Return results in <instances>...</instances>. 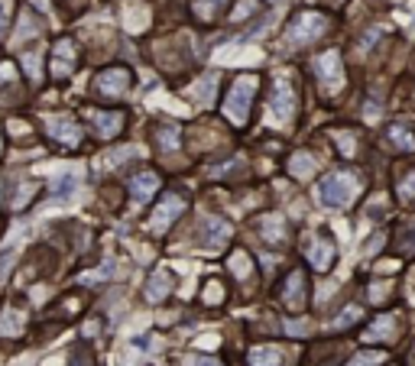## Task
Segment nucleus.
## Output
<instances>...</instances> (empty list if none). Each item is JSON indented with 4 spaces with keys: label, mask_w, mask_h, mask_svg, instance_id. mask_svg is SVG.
Segmentation results:
<instances>
[{
    "label": "nucleus",
    "mask_w": 415,
    "mask_h": 366,
    "mask_svg": "<svg viewBox=\"0 0 415 366\" xmlns=\"http://www.w3.org/2000/svg\"><path fill=\"white\" fill-rule=\"evenodd\" d=\"M36 62H39V52H26L23 55V69H26V75H30V78H39V65H36Z\"/></svg>",
    "instance_id": "obj_35"
},
{
    "label": "nucleus",
    "mask_w": 415,
    "mask_h": 366,
    "mask_svg": "<svg viewBox=\"0 0 415 366\" xmlns=\"http://www.w3.org/2000/svg\"><path fill=\"white\" fill-rule=\"evenodd\" d=\"M396 191H399V198H402V201H415V168H409L406 176L399 178Z\"/></svg>",
    "instance_id": "obj_30"
},
{
    "label": "nucleus",
    "mask_w": 415,
    "mask_h": 366,
    "mask_svg": "<svg viewBox=\"0 0 415 366\" xmlns=\"http://www.w3.org/2000/svg\"><path fill=\"white\" fill-rule=\"evenodd\" d=\"M227 0H195V10H198L201 16H215V10H221Z\"/></svg>",
    "instance_id": "obj_33"
},
{
    "label": "nucleus",
    "mask_w": 415,
    "mask_h": 366,
    "mask_svg": "<svg viewBox=\"0 0 415 366\" xmlns=\"http://www.w3.org/2000/svg\"><path fill=\"white\" fill-rule=\"evenodd\" d=\"M285 334L305 337V334H308V324H305V321H285Z\"/></svg>",
    "instance_id": "obj_38"
},
{
    "label": "nucleus",
    "mask_w": 415,
    "mask_h": 366,
    "mask_svg": "<svg viewBox=\"0 0 415 366\" xmlns=\"http://www.w3.org/2000/svg\"><path fill=\"white\" fill-rule=\"evenodd\" d=\"M254 98H256V78H237L231 84V91L224 98V117L234 123V127H244L246 117H250V107H254Z\"/></svg>",
    "instance_id": "obj_2"
},
{
    "label": "nucleus",
    "mask_w": 415,
    "mask_h": 366,
    "mask_svg": "<svg viewBox=\"0 0 415 366\" xmlns=\"http://www.w3.org/2000/svg\"><path fill=\"white\" fill-rule=\"evenodd\" d=\"M295 107H299L295 88L285 81V78H276V81H273V91H269V120H276L279 127L292 123Z\"/></svg>",
    "instance_id": "obj_5"
},
{
    "label": "nucleus",
    "mask_w": 415,
    "mask_h": 366,
    "mask_svg": "<svg viewBox=\"0 0 415 366\" xmlns=\"http://www.w3.org/2000/svg\"><path fill=\"white\" fill-rule=\"evenodd\" d=\"M383 360H386L383 350H357L344 366H383Z\"/></svg>",
    "instance_id": "obj_25"
},
{
    "label": "nucleus",
    "mask_w": 415,
    "mask_h": 366,
    "mask_svg": "<svg viewBox=\"0 0 415 366\" xmlns=\"http://www.w3.org/2000/svg\"><path fill=\"white\" fill-rule=\"evenodd\" d=\"M156 191H159V176L149 172V168L147 172H137V176L130 178V198L137 201V205H147Z\"/></svg>",
    "instance_id": "obj_16"
},
{
    "label": "nucleus",
    "mask_w": 415,
    "mask_h": 366,
    "mask_svg": "<svg viewBox=\"0 0 415 366\" xmlns=\"http://www.w3.org/2000/svg\"><path fill=\"white\" fill-rule=\"evenodd\" d=\"M231 236H234V227L224 217H201L198 227H195V240L205 250H221L224 244H231Z\"/></svg>",
    "instance_id": "obj_6"
},
{
    "label": "nucleus",
    "mask_w": 415,
    "mask_h": 366,
    "mask_svg": "<svg viewBox=\"0 0 415 366\" xmlns=\"http://www.w3.org/2000/svg\"><path fill=\"white\" fill-rule=\"evenodd\" d=\"M396 250H399L402 256H412L415 253V221H406L399 227V234H396Z\"/></svg>",
    "instance_id": "obj_24"
},
{
    "label": "nucleus",
    "mask_w": 415,
    "mask_h": 366,
    "mask_svg": "<svg viewBox=\"0 0 415 366\" xmlns=\"http://www.w3.org/2000/svg\"><path fill=\"white\" fill-rule=\"evenodd\" d=\"M315 75L322 81V88L328 91H338L341 84H344V69H341V52L338 49H328L324 55L315 59Z\"/></svg>",
    "instance_id": "obj_8"
},
{
    "label": "nucleus",
    "mask_w": 415,
    "mask_h": 366,
    "mask_svg": "<svg viewBox=\"0 0 415 366\" xmlns=\"http://www.w3.org/2000/svg\"><path fill=\"white\" fill-rule=\"evenodd\" d=\"M260 234L266 244H285V236H289V230H285V217L283 214H266L260 221Z\"/></svg>",
    "instance_id": "obj_17"
},
{
    "label": "nucleus",
    "mask_w": 415,
    "mask_h": 366,
    "mask_svg": "<svg viewBox=\"0 0 415 366\" xmlns=\"http://www.w3.org/2000/svg\"><path fill=\"white\" fill-rule=\"evenodd\" d=\"M227 266H231V273L237 275V279H246V275L254 273V256L246 250H234L231 260H227Z\"/></svg>",
    "instance_id": "obj_22"
},
{
    "label": "nucleus",
    "mask_w": 415,
    "mask_h": 366,
    "mask_svg": "<svg viewBox=\"0 0 415 366\" xmlns=\"http://www.w3.org/2000/svg\"><path fill=\"white\" fill-rule=\"evenodd\" d=\"M324 30H328V16L315 13V10H302L292 23H289V30H285V42H289V46H308V42H315Z\"/></svg>",
    "instance_id": "obj_3"
},
{
    "label": "nucleus",
    "mask_w": 415,
    "mask_h": 366,
    "mask_svg": "<svg viewBox=\"0 0 415 366\" xmlns=\"http://www.w3.org/2000/svg\"><path fill=\"white\" fill-rule=\"evenodd\" d=\"M10 16H13V4H10V0H0V36H4V30H7Z\"/></svg>",
    "instance_id": "obj_34"
},
{
    "label": "nucleus",
    "mask_w": 415,
    "mask_h": 366,
    "mask_svg": "<svg viewBox=\"0 0 415 366\" xmlns=\"http://www.w3.org/2000/svg\"><path fill=\"white\" fill-rule=\"evenodd\" d=\"M279 298H283V305L289 308V311H302L308 302V279L302 269H292V273L285 275L283 289H279Z\"/></svg>",
    "instance_id": "obj_9"
},
{
    "label": "nucleus",
    "mask_w": 415,
    "mask_h": 366,
    "mask_svg": "<svg viewBox=\"0 0 415 366\" xmlns=\"http://www.w3.org/2000/svg\"><path fill=\"white\" fill-rule=\"evenodd\" d=\"M78 65V52H75V42L72 39H62L55 46V55H52V75L55 78H69Z\"/></svg>",
    "instance_id": "obj_15"
},
{
    "label": "nucleus",
    "mask_w": 415,
    "mask_h": 366,
    "mask_svg": "<svg viewBox=\"0 0 415 366\" xmlns=\"http://www.w3.org/2000/svg\"><path fill=\"white\" fill-rule=\"evenodd\" d=\"M396 334H399V318H396V314H380V318L363 331V341L367 343H390V341H396Z\"/></svg>",
    "instance_id": "obj_14"
},
{
    "label": "nucleus",
    "mask_w": 415,
    "mask_h": 366,
    "mask_svg": "<svg viewBox=\"0 0 415 366\" xmlns=\"http://www.w3.org/2000/svg\"><path fill=\"white\" fill-rule=\"evenodd\" d=\"M201 298H205V305H221V302H224V282H217V279H208Z\"/></svg>",
    "instance_id": "obj_27"
},
{
    "label": "nucleus",
    "mask_w": 415,
    "mask_h": 366,
    "mask_svg": "<svg viewBox=\"0 0 415 366\" xmlns=\"http://www.w3.org/2000/svg\"><path fill=\"white\" fill-rule=\"evenodd\" d=\"M305 260L312 269H318V273H331L334 269V263H338V244L331 240L328 230H318V234H312L305 240Z\"/></svg>",
    "instance_id": "obj_4"
},
{
    "label": "nucleus",
    "mask_w": 415,
    "mask_h": 366,
    "mask_svg": "<svg viewBox=\"0 0 415 366\" xmlns=\"http://www.w3.org/2000/svg\"><path fill=\"white\" fill-rule=\"evenodd\" d=\"M182 366H224L217 357H208V353H188L182 357Z\"/></svg>",
    "instance_id": "obj_31"
},
{
    "label": "nucleus",
    "mask_w": 415,
    "mask_h": 366,
    "mask_svg": "<svg viewBox=\"0 0 415 366\" xmlns=\"http://www.w3.org/2000/svg\"><path fill=\"white\" fill-rule=\"evenodd\" d=\"M23 328H26V318L20 308L0 311V337H16V334H23Z\"/></svg>",
    "instance_id": "obj_21"
},
{
    "label": "nucleus",
    "mask_w": 415,
    "mask_h": 366,
    "mask_svg": "<svg viewBox=\"0 0 415 366\" xmlns=\"http://www.w3.org/2000/svg\"><path fill=\"white\" fill-rule=\"evenodd\" d=\"M88 120L101 139H114L123 130V114H117V110H88Z\"/></svg>",
    "instance_id": "obj_13"
},
{
    "label": "nucleus",
    "mask_w": 415,
    "mask_h": 366,
    "mask_svg": "<svg viewBox=\"0 0 415 366\" xmlns=\"http://www.w3.org/2000/svg\"><path fill=\"white\" fill-rule=\"evenodd\" d=\"M65 366H94V353L88 350V347H72V353H69V363Z\"/></svg>",
    "instance_id": "obj_29"
},
{
    "label": "nucleus",
    "mask_w": 415,
    "mask_h": 366,
    "mask_svg": "<svg viewBox=\"0 0 415 366\" xmlns=\"http://www.w3.org/2000/svg\"><path fill=\"white\" fill-rule=\"evenodd\" d=\"M46 133L55 139L59 146H65V149H75L78 143H81V127H78L72 117L59 114V117H46Z\"/></svg>",
    "instance_id": "obj_10"
},
{
    "label": "nucleus",
    "mask_w": 415,
    "mask_h": 366,
    "mask_svg": "<svg viewBox=\"0 0 415 366\" xmlns=\"http://www.w3.org/2000/svg\"><path fill=\"white\" fill-rule=\"evenodd\" d=\"M36 191H39L36 182H23V185H20V191H16V198H13V211H23V207L33 201V195H36Z\"/></svg>",
    "instance_id": "obj_28"
},
{
    "label": "nucleus",
    "mask_w": 415,
    "mask_h": 366,
    "mask_svg": "<svg viewBox=\"0 0 415 366\" xmlns=\"http://www.w3.org/2000/svg\"><path fill=\"white\" fill-rule=\"evenodd\" d=\"M10 266H13V250H4L0 253V285H4V279H7Z\"/></svg>",
    "instance_id": "obj_37"
},
{
    "label": "nucleus",
    "mask_w": 415,
    "mask_h": 366,
    "mask_svg": "<svg viewBox=\"0 0 415 366\" xmlns=\"http://www.w3.org/2000/svg\"><path fill=\"white\" fill-rule=\"evenodd\" d=\"M185 207H188L185 195H178V191H169V195H162V201L156 205L153 217H149V227H153L156 234H166V230H169L172 224H176L178 217L185 214Z\"/></svg>",
    "instance_id": "obj_7"
},
{
    "label": "nucleus",
    "mask_w": 415,
    "mask_h": 366,
    "mask_svg": "<svg viewBox=\"0 0 415 366\" xmlns=\"http://www.w3.org/2000/svg\"><path fill=\"white\" fill-rule=\"evenodd\" d=\"M75 178H72V176H65V178H55V191H52V195H55V198H69V195H72V191H75Z\"/></svg>",
    "instance_id": "obj_32"
},
{
    "label": "nucleus",
    "mask_w": 415,
    "mask_h": 366,
    "mask_svg": "<svg viewBox=\"0 0 415 366\" xmlns=\"http://www.w3.org/2000/svg\"><path fill=\"white\" fill-rule=\"evenodd\" d=\"M172 289H176V275L169 269H156L147 279V285H143V298H147L149 305H159V302H166L172 295Z\"/></svg>",
    "instance_id": "obj_12"
},
{
    "label": "nucleus",
    "mask_w": 415,
    "mask_h": 366,
    "mask_svg": "<svg viewBox=\"0 0 415 366\" xmlns=\"http://www.w3.org/2000/svg\"><path fill=\"white\" fill-rule=\"evenodd\" d=\"M156 137H159V149H166V153H176V149H178V127H176V123L159 127V130H156Z\"/></svg>",
    "instance_id": "obj_26"
},
{
    "label": "nucleus",
    "mask_w": 415,
    "mask_h": 366,
    "mask_svg": "<svg viewBox=\"0 0 415 366\" xmlns=\"http://www.w3.org/2000/svg\"><path fill=\"white\" fill-rule=\"evenodd\" d=\"M357 191H360V182H357L354 172H328L322 178V185H318V201L324 207L341 211V207H347L357 198Z\"/></svg>",
    "instance_id": "obj_1"
},
{
    "label": "nucleus",
    "mask_w": 415,
    "mask_h": 366,
    "mask_svg": "<svg viewBox=\"0 0 415 366\" xmlns=\"http://www.w3.org/2000/svg\"><path fill=\"white\" fill-rule=\"evenodd\" d=\"M7 78H16V69L10 65V62L7 65H0V81H7Z\"/></svg>",
    "instance_id": "obj_40"
},
{
    "label": "nucleus",
    "mask_w": 415,
    "mask_h": 366,
    "mask_svg": "<svg viewBox=\"0 0 415 366\" xmlns=\"http://www.w3.org/2000/svg\"><path fill=\"white\" fill-rule=\"evenodd\" d=\"M360 318H363V308H360V305H347V308H341L338 318L331 321V331H347V328H354Z\"/></svg>",
    "instance_id": "obj_23"
},
{
    "label": "nucleus",
    "mask_w": 415,
    "mask_h": 366,
    "mask_svg": "<svg viewBox=\"0 0 415 366\" xmlns=\"http://www.w3.org/2000/svg\"><path fill=\"white\" fill-rule=\"evenodd\" d=\"M254 7H256V0H240V7L237 10H234V20H240V16H250V13H254Z\"/></svg>",
    "instance_id": "obj_39"
},
{
    "label": "nucleus",
    "mask_w": 415,
    "mask_h": 366,
    "mask_svg": "<svg viewBox=\"0 0 415 366\" xmlns=\"http://www.w3.org/2000/svg\"><path fill=\"white\" fill-rule=\"evenodd\" d=\"M392 282H373L370 285V302H386V292H390Z\"/></svg>",
    "instance_id": "obj_36"
},
{
    "label": "nucleus",
    "mask_w": 415,
    "mask_h": 366,
    "mask_svg": "<svg viewBox=\"0 0 415 366\" xmlns=\"http://www.w3.org/2000/svg\"><path fill=\"white\" fill-rule=\"evenodd\" d=\"M130 88V69H104L94 78V91L104 94V98H117V94H127Z\"/></svg>",
    "instance_id": "obj_11"
},
{
    "label": "nucleus",
    "mask_w": 415,
    "mask_h": 366,
    "mask_svg": "<svg viewBox=\"0 0 415 366\" xmlns=\"http://www.w3.org/2000/svg\"><path fill=\"white\" fill-rule=\"evenodd\" d=\"M289 176L292 178H299V182H305V178H312L315 176V168H318V162H315V156L312 153H305V149H302V153H292L289 156Z\"/></svg>",
    "instance_id": "obj_18"
},
{
    "label": "nucleus",
    "mask_w": 415,
    "mask_h": 366,
    "mask_svg": "<svg viewBox=\"0 0 415 366\" xmlns=\"http://www.w3.org/2000/svg\"><path fill=\"white\" fill-rule=\"evenodd\" d=\"M246 366H283V350L279 347H250L246 350Z\"/></svg>",
    "instance_id": "obj_20"
},
{
    "label": "nucleus",
    "mask_w": 415,
    "mask_h": 366,
    "mask_svg": "<svg viewBox=\"0 0 415 366\" xmlns=\"http://www.w3.org/2000/svg\"><path fill=\"white\" fill-rule=\"evenodd\" d=\"M386 139L396 153H415V133L412 127H402V123H392L390 130H386Z\"/></svg>",
    "instance_id": "obj_19"
}]
</instances>
